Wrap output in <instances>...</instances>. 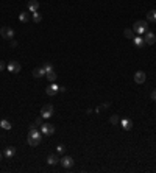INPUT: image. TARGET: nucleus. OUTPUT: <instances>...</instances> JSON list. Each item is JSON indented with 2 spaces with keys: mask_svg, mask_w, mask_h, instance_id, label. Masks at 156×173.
I'll use <instances>...</instances> for the list:
<instances>
[{
  "mask_svg": "<svg viewBox=\"0 0 156 173\" xmlns=\"http://www.w3.org/2000/svg\"><path fill=\"white\" fill-rule=\"evenodd\" d=\"M144 41H145V44H147V45H153V44L156 42V36H154V33L147 31V33H145V36H144Z\"/></svg>",
  "mask_w": 156,
  "mask_h": 173,
  "instance_id": "10",
  "label": "nucleus"
},
{
  "mask_svg": "<svg viewBox=\"0 0 156 173\" xmlns=\"http://www.w3.org/2000/svg\"><path fill=\"white\" fill-rule=\"evenodd\" d=\"M41 136H42V133L36 128V123H35V125H31L30 130H28V137H27L28 145H31V147L39 145V143H41V139H42Z\"/></svg>",
  "mask_w": 156,
  "mask_h": 173,
  "instance_id": "1",
  "label": "nucleus"
},
{
  "mask_svg": "<svg viewBox=\"0 0 156 173\" xmlns=\"http://www.w3.org/2000/svg\"><path fill=\"white\" fill-rule=\"evenodd\" d=\"M39 10V2L38 0H28V11L30 13H36Z\"/></svg>",
  "mask_w": 156,
  "mask_h": 173,
  "instance_id": "12",
  "label": "nucleus"
},
{
  "mask_svg": "<svg viewBox=\"0 0 156 173\" xmlns=\"http://www.w3.org/2000/svg\"><path fill=\"white\" fill-rule=\"evenodd\" d=\"M44 75H47V72H45L44 67H36V69L33 70V77H35V78H41V77H44Z\"/></svg>",
  "mask_w": 156,
  "mask_h": 173,
  "instance_id": "14",
  "label": "nucleus"
},
{
  "mask_svg": "<svg viewBox=\"0 0 156 173\" xmlns=\"http://www.w3.org/2000/svg\"><path fill=\"white\" fill-rule=\"evenodd\" d=\"M6 69H8V72H11V73H19L22 67H20V62H17V61H11V62H8Z\"/></svg>",
  "mask_w": 156,
  "mask_h": 173,
  "instance_id": "6",
  "label": "nucleus"
},
{
  "mask_svg": "<svg viewBox=\"0 0 156 173\" xmlns=\"http://www.w3.org/2000/svg\"><path fill=\"white\" fill-rule=\"evenodd\" d=\"M0 161H2V153H0Z\"/></svg>",
  "mask_w": 156,
  "mask_h": 173,
  "instance_id": "30",
  "label": "nucleus"
},
{
  "mask_svg": "<svg viewBox=\"0 0 156 173\" xmlns=\"http://www.w3.org/2000/svg\"><path fill=\"white\" fill-rule=\"evenodd\" d=\"M41 133H42V136H51L55 133V127L51 125V123H42L41 125Z\"/></svg>",
  "mask_w": 156,
  "mask_h": 173,
  "instance_id": "4",
  "label": "nucleus"
},
{
  "mask_svg": "<svg viewBox=\"0 0 156 173\" xmlns=\"http://www.w3.org/2000/svg\"><path fill=\"white\" fill-rule=\"evenodd\" d=\"M58 162H60L58 155H48V158H47V164L48 165H56Z\"/></svg>",
  "mask_w": 156,
  "mask_h": 173,
  "instance_id": "15",
  "label": "nucleus"
},
{
  "mask_svg": "<svg viewBox=\"0 0 156 173\" xmlns=\"http://www.w3.org/2000/svg\"><path fill=\"white\" fill-rule=\"evenodd\" d=\"M151 100H153V102H156V89L151 92Z\"/></svg>",
  "mask_w": 156,
  "mask_h": 173,
  "instance_id": "26",
  "label": "nucleus"
},
{
  "mask_svg": "<svg viewBox=\"0 0 156 173\" xmlns=\"http://www.w3.org/2000/svg\"><path fill=\"white\" fill-rule=\"evenodd\" d=\"M55 109H53V105H44L42 109H41V117L42 119H50L51 115H53Z\"/></svg>",
  "mask_w": 156,
  "mask_h": 173,
  "instance_id": "3",
  "label": "nucleus"
},
{
  "mask_svg": "<svg viewBox=\"0 0 156 173\" xmlns=\"http://www.w3.org/2000/svg\"><path fill=\"white\" fill-rule=\"evenodd\" d=\"M45 77L48 78V81H50V83H55V80H56V73H55L53 70H51V72H48V73H47Z\"/></svg>",
  "mask_w": 156,
  "mask_h": 173,
  "instance_id": "21",
  "label": "nucleus"
},
{
  "mask_svg": "<svg viewBox=\"0 0 156 173\" xmlns=\"http://www.w3.org/2000/svg\"><path fill=\"white\" fill-rule=\"evenodd\" d=\"M44 69H45V72L48 73V72L53 70V66H51V62H45V64H44Z\"/></svg>",
  "mask_w": 156,
  "mask_h": 173,
  "instance_id": "24",
  "label": "nucleus"
},
{
  "mask_svg": "<svg viewBox=\"0 0 156 173\" xmlns=\"http://www.w3.org/2000/svg\"><path fill=\"white\" fill-rule=\"evenodd\" d=\"M58 92H60V86L55 84V83H51V84L45 89V94H47L48 97H53V95H56Z\"/></svg>",
  "mask_w": 156,
  "mask_h": 173,
  "instance_id": "7",
  "label": "nucleus"
},
{
  "mask_svg": "<svg viewBox=\"0 0 156 173\" xmlns=\"http://www.w3.org/2000/svg\"><path fill=\"white\" fill-rule=\"evenodd\" d=\"M120 125H122V128H123V130L129 131V130L133 128V120H131V119H123V120L120 122Z\"/></svg>",
  "mask_w": 156,
  "mask_h": 173,
  "instance_id": "13",
  "label": "nucleus"
},
{
  "mask_svg": "<svg viewBox=\"0 0 156 173\" xmlns=\"http://www.w3.org/2000/svg\"><path fill=\"white\" fill-rule=\"evenodd\" d=\"M19 20H20L22 23H27V22L30 20V16H28V13H27V11L20 13V14H19Z\"/></svg>",
  "mask_w": 156,
  "mask_h": 173,
  "instance_id": "18",
  "label": "nucleus"
},
{
  "mask_svg": "<svg viewBox=\"0 0 156 173\" xmlns=\"http://www.w3.org/2000/svg\"><path fill=\"white\" fill-rule=\"evenodd\" d=\"M131 30H133L136 34L142 36V34H145V33L148 31V22H147V20H136Z\"/></svg>",
  "mask_w": 156,
  "mask_h": 173,
  "instance_id": "2",
  "label": "nucleus"
},
{
  "mask_svg": "<svg viewBox=\"0 0 156 173\" xmlns=\"http://www.w3.org/2000/svg\"><path fill=\"white\" fill-rule=\"evenodd\" d=\"M145 78H147V75H145V72H142V70H138V72L134 73V81H136L138 84L145 83Z\"/></svg>",
  "mask_w": 156,
  "mask_h": 173,
  "instance_id": "9",
  "label": "nucleus"
},
{
  "mask_svg": "<svg viewBox=\"0 0 156 173\" xmlns=\"http://www.w3.org/2000/svg\"><path fill=\"white\" fill-rule=\"evenodd\" d=\"M60 162H61V165H63L64 168H72L73 164H75V162H73V158H70V156H64Z\"/></svg>",
  "mask_w": 156,
  "mask_h": 173,
  "instance_id": "8",
  "label": "nucleus"
},
{
  "mask_svg": "<svg viewBox=\"0 0 156 173\" xmlns=\"http://www.w3.org/2000/svg\"><path fill=\"white\" fill-rule=\"evenodd\" d=\"M133 44H134V47H138V48H142V47H145L147 44H145V41H144V38L142 36H134V39H133Z\"/></svg>",
  "mask_w": 156,
  "mask_h": 173,
  "instance_id": "11",
  "label": "nucleus"
},
{
  "mask_svg": "<svg viewBox=\"0 0 156 173\" xmlns=\"http://www.w3.org/2000/svg\"><path fill=\"white\" fill-rule=\"evenodd\" d=\"M16 155V148L14 147H6L5 148V151H3V156L5 158H13Z\"/></svg>",
  "mask_w": 156,
  "mask_h": 173,
  "instance_id": "16",
  "label": "nucleus"
},
{
  "mask_svg": "<svg viewBox=\"0 0 156 173\" xmlns=\"http://www.w3.org/2000/svg\"><path fill=\"white\" fill-rule=\"evenodd\" d=\"M64 151H66V148H64V145H61V143H60V145L56 147V153H64Z\"/></svg>",
  "mask_w": 156,
  "mask_h": 173,
  "instance_id": "25",
  "label": "nucleus"
},
{
  "mask_svg": "<svg viewBox=\"0 0 156 173\" xmlns=\"http://www.w3.org/2000/svg\"><path fill=\"white\" fill-rule=\"evenodd\" d=\"M0 34H2L3 39H13L16 33H14V30L11 27H2L0 28Z\"/></svg>",
  "mask_w": 156,
  "mask_h": 173,
  "instance_id": "5",
  "label": "nucleus"
},
{
  "mask_svg": "<svg viewBox=\"0 0 156 173\" xmlns=\"http://www.w3.org/2000/svg\"><path fill=\"white\" fill-rule=\"evenodd\" d=\"M147 22H156V10L147 13Z\"/></svg>",
  "mask_w": 156,
  "mask_h": 173,
  "instance_id": "17",
  "label": "nucleus"
},
{
  "mask_svg": "<svg viewBox=\"0 0 156 173\" xmlns=\"http://www.w3.org/2000/svg\"><path fill=\"white\" fill-rule=\"evenodd\" d=\"M0 127H2L3 130H11V128H13V125H11V123H10L8 120H5V119L0 120Z\"/></svg>",
  "mask_w": 156,
  "mask_h": 173,
  "instance_id": "19",
  "label": "nucleus"
},
{
  "mask_svg": "<svg viewBox=\"0 0 156 173\" xmlns=\"http://www.w3.org/2000/svg\"><path fill=\"white\" fill-rule=\"evenodd\" d=\"M36 125H42V117H38L36 119Z\"/></svg>",
  "mask_w": 156,
  "mask_h": 173,
  "instance_id": "27",
  "label": "nucleus"
},
{
  "mask_svg": "<svg viewBox=\"0 0 156 173\" xmlns=\"http://www.w3.org/2000/svg\"><path fill=\"white\" fill-rule=\"evenodd\" d=\"M11 47H17V41H11Z\"/></svg>",
  "mask_w": 156,
  "mask_h": 173,
  "instance_id": "29",
  "label": "nucleus"
},
{
  "mask_svg": "<svg viewBox=\"0 0 156 173\" xmlns=\"http://www.w3.org/2000/svg\"><path fill=\"white\" fill-rule=\"evenodd\" d=\"M123 34H125V38H128V39H134V36H136V33H134L133 30H129V28H126V30L123 31Z\"/></svg>",
  "mask_w": 156,
  "mask_h": 173,
  "instance_id": "20",
  "label": "nucleus"
},
{
  "mask_svg": "<svg viewBox=\"0 0 156 173\" xmlns=\"http://www.w3.org/2000/svg\"><path fill=\"white\" fill-rule=\"evenodd\" d=\"M5 69V64H3V61H0V72H2Z\"/></svg>",
  "mask_w": 156,
  "mask_h": 173,
  "instance_id": "28",
  "label": "nucleus"
},
{
  "mask_svg": "<svg viewBox=\"0 0 156 173\" xmlns=\"http://www.w3.org/2000/svg\"><path fill=\"white\" fill-rule=\"evenodd\" d=\"M109 122L113 123V125H119V123H120V120H119V117L114 114V115H111V119H109Z\"/></svg>",
  "mask_w": 156,
  "mask_h": 173,
  "instance_id": "23",
  "label": "nucleus"
},
{
  "mask_svg": "<svg viewBox=\"0 0 156 173\" xmlns=\"http://www.w3.org/2000/svg\"><path fill=\"white\" fill-rule=\"evenodd\" d=\"M31 14H33V22H35V23H39V22L42 20L41 13H38V11H36V13H31Z\"/></svg>",
  "mask_w": 156,
  "mask_h": 173,
  "instance_id": "22",
  "label": "nucleus"
}]
</instances>
